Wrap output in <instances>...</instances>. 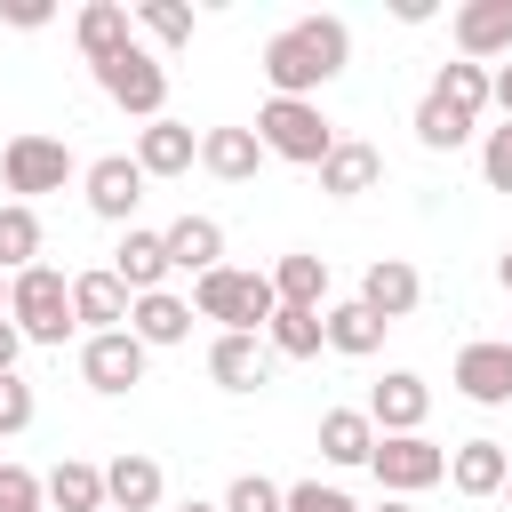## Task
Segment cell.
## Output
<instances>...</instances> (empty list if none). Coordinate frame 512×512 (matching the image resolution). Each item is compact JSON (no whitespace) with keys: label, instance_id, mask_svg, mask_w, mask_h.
Returning <instances> with one entry per match:
<instances>
[{"label":"cell","instance_id":"1","mask_svg":"<svg viewBox=\"0 0 512 512\" xmlns=\"http://www.w3.org/2000/svg\"><path fill=\"white\" fill-rule=\"evenodd\" d=\"M344 64H352V32H344V16H296V24L272 32L264 56H256V72L272 80V96H304V104H312Z\"/></svg>","mask_w":512,"mask_h":512},{"label":"cell","instance_id":"2","mask_svg":"<svg viewBox=\"0 0 512 512\" xmlns=\"http://www.w3.org/2000/svg\"><path fill=\"white\" fill-rule=\"evenodd\" d=\"M256 144H264L272 160H288V168H320L344 136H336V120H328L320 104H304V96H264V112H256Z\"/></svg>","mask_w":512,"mask_h":512},{"label":"cell","instance_id":"3","mask_svg":"<svg viewBox=\"0 0 512 512\" xmlns=\"http://www.w3.org/2000/svg\"><path fill=\"white\" fill-rule=\"evenodd\" d=\"M192 312H200V320H224V336H256V328H272L280 296H272V272H232V264H216L208 280H192Z\"/></svg>","mask_w":512,"mask_h":512},{"label":"cell","instance_id":"4","mask_svg":"<svg viewBox=\"0 0 512 512\" xmlns=\"http://www.w3.org/2000/svg\"><path fill=\"white\" fill-rule=\"evenodd\" d=\"M8 320H16L24 344H64V336L80 328V320H72V280H64L56 264L16 272V280H8Z\"/></svg>","mask_w":512,"mask_h":512},{"label":"cell","instance_id":"5","mask_svg":"<svg viewBox=\"0 0 512 512\" xmlns=\"http://www.w3.org/2000/svg\"><path fill=\"white\" fill-rule=\"evenodd\" d=\"M80 176V160H72V144L64 136H40V128H24V136H8V152H0V184L32 208L40 192H64Z\"/></svg>","mask_w":512,"mask_h":512},{"label":"cell","instance_id":"6","mask_svg":"<svg viewBox=\"0 0 512 512\" xmlns=\"http://www.w3.org/2000/svg\"><path fill=\"white\" fill-rule=\"evenodd\" d=\"M88 72H96V88H104L120 112H136L144 128H152V120H168V72H160V56H152V48H120V56L88 64Z\"/></svg>","mask_w":512,"mask_h":512},{"label":"cell","instance_id":"7","mask_svg":"<svg viewBox=\"0 0 512 512\" xmlns=\"http://www.w3.org/2000/svg\"><path fill=\"white\" fill-rule=\"evenodd\" d=\"M368 472L384 480V496H424V488L448 480V448L424 440V432H384L376 456H368Z\"/></svg>","mask_w":512,"mask_h":512},{"label":"cell","instance_id":"8","mask_svg":"<svg viewBox=\"0 0 512 512\" xmlns=\"http://www.w3.org/2000/svg\"><path fill=\"white\" fill-rule=\"evenodd\" d=\"M144 360H152V344H144L136 328H112V336H88V344H80V376H88V392H104V400H120L128 384H144Z\"/></svg>","mask_w":512,"mask_h":512},{"label":"cell","instance_id":"9","mask_svg":"<svg viewBox=\"0 0 512 512\" xmlns=\"http://www.w3.org/2000/svg\"><path fill=\"white\" fill-rule=\"evenodd\" d=\"M472 408H512V336H480L456 352V376H448Z\"/></svg>","mask_w":512,"mask_h":512},{"label":"cell","instance_id":"10","mask_svg":"<svg viewBox=\"0 0 512 512\" xmlns=\"http://www.w3.org/2000/svg\"><path fill=\"white\" fill-rule=\"evenodd\" d=\"M144 168H136V152H104V160H88L80 168V192H88V208L104 216V224H128L136 216V200H144Z\"/></svg>","mask_w":512,"mask_h":512},{"label":"cell","instance_id":"11","mask_svg":"<svg viewBox=\"0 0 512 512\" xmlns=\"http://www.w3.org/2000/svg\"><path fill=\"white\" fill-rule=\"evenodd\" d=\"M360 304L392 328V320H408L416 304H424V280H416V264L408 256H376L368 272H360Z\"/></svg>","mask_w":512,"mask_h":512},{"label":"cell","instance_id":"12","mask_svg":"<svg viewBox=\"0 0 512 512\" xmlns=\"http://www.w3.org/2000/svg\"><path fill=\"white\" fill-rule=\"evenodd\" d=\"M128 312H136V296L120 288V272H112V264H104V272H72V320H80L88 336L128 328Z\"/></svg>","mask_w":512,"mask_h":512},{"label":"cell","instance_id":"13","mask_svg":"<svg viewBox=\"0 0 512 512\" xmlns=\"http://www.w3.org/2000/svg\"><path fill=\"white\" fill-rule=\"evenodd\" d=\"M368 416H376V440H384V432H424V416H432V384H424L416 368H392V376L368 392Z\"/></svg>","mask_w":512,"mask_h":512},{"label":"cell","instance_id":"14","mask_svg":"<svg viewBox=\"0 0 512 512\" xmlns=\"http://www.w3.org/2000/svg\"><path fill=\"white\" fill-rule=\"evenodd\" d=\"M112 272H120V288H128V296H160L176 264H168V240H160V232L128 224V232H120V248H112Z\"/></svg>","mask_w":512,"mask_h":512},{"label":"cell","instance_id":"15","mask_svg":"<svg viewBox=\"0 0 512 512\" xmlns=\"http://www.w3.org/2000/svg\"><path fill=\"white\" fill-rule=\"evenodd\" d=\"M104 496H112V512H160V496H168V472H160L144 448H120V456L104 464Z\"/></svg>","mask_w":512,"mask_h":512},{"label":"cell","instance_id":"16","mask_svg":"<svg viewBox=\"0 0 512 512\" xmlns=\"http://www.w3.org/2000/svg\"><path fill=\"white\" fill-rule=\"evenodd\" d=\"M456 56L464 64L512 56V0H464L456 8Z\"/></svg>","mask_w":512,"mask_h":512},{"label":"cell","instance_id":"17","mask_svg":"<svg viewBox=\"0 0 512 512\" xmlns=\"http://www.w3.org/2000/svg\"><path fill=\"white\" fill-rule=\"evenodd\" d=\"M72 40H80L88 64H104V56L136 48V8H128V0H88V8L72 16Z\"/></svg>","mask_w":512,"mask_h":512},{"label":"cell","instance_id":"18","mask_svg":"<svg viewBox=\"0 0 512 512\" xmlns=\"http://www.w3.org/2000/svg\"><path fill=\"white\" fill-rule=\"evenodd\" d=\"M376 176H384V152L360 144V136H344V144L320 160V192H328V200H360V192H376Z\"/></svg>","mask_w":512,"mask_h":512},{"label":"cell","instance_id":"19","mask_svg":"<svg viewBox=\"0 0 512 512\" xmlns=\"http://www.w3.org/2000/svg\"><path fill=\"white\" fill-rule=\"evenodd\" d=\"M160 240H168V264L192 272V280H208V272L224 264V224H216V216H176Z\"/></svg>","mask_w":512,"mask_h":512},{"label":"cell","instance_id":"20","mask_svg":"<svg viewBox=\"0 0 512 512\" xmlns=\"http://www.w3.org/2000/svg\"><path fill=\"white\" fill-rule=\"evenodd\" d=\"M200 160V136L184 128V120H152V128H136V168L144 176H184Z\"/></svg>","mask_w":512,"mask_h":512},{"label":"cell","instance_id":"21","mask_svg":"<svg viewBox=\"0 0 512 512\" xmlns=\"http://www.w3.org/2000/svg\"><path fill=\"white\" fill-rule=\"evenodd\" d=\"M264 160H272V152L256 144V128H208V136H200V168L224 176V184H248Z\"/></svg>","mask_w":512,"mask_h":512},{"label":"cell","instance_id":"22","mask_svg":"<svg viewBox=\"0 0 512 512\" xmlns=\"http://www.w3.org/2000/svg\"><path fill=\"white\" fill-rule=\"evenodd\" d=\"M264 368H272V344H264V336H216V344H208V376H216L224 392H256Z\"/></svg>","mask_w":512,"mask_h":512},{"label":"cell","instance_id":"23","mask_svg":"<svg viewBox=\"0 0 512 512\" xmlns=\"http://www.w3.org/2000/svg\"><path fill=\"white\" fill-rule=\"evenodd\" d=\"M504 480H512V456H504L496 440H464V448L448 456V488H456V496H504Z\"/></svg>","mask_w":512,"mask_h":512},{"label":"cell","instance_id":"24","mask_svg":"<svg viewBox=\"0 0 512 512\" xmlns=\"http://www.w3.org/2000/svg\"><path fill=\"white\" fill-rule=\"evenodd\" d=\"M272 296H280V304H296V312H320V304H328V256L288 248V256L272 264Z\"/></svg>","mask_w":512,"mask_h":512},{"label":"cell","instance_id":"25","mask_svg":"<svg viewBox=\"0 0 512 512\" xmlns=\"http://www.w3.org/2000/svg\"><path fill=\"white\" fill-rule=\"evenodd\" d=\"M128 328H136L152 352H160V344H184V336H192V296H176V288H160V296H136Z\"/></svg>","mask_w":512,"mask_h":512},{"label":"cell","instance_id":"26","mask_svg":"<svg viewBox=\"0 0 512 512\" xmlns=\"http://www.w3.org/2000/svg\"><path fill=\"white\" fill-rule=\"evenodd\" d=\"M320 320H328V352H344V360H376V352H384V320H376L360 296H352V304H328Z\"/></svg>","mask_w":512,"mask_h":512},{"label":"cell","instance_id":"27","mask_svg":"<svg viewBox=\"0 0 512 512\" xmlns=\"http://www.w3.org/2000/svg\"><path fill=\"white\" fill-rule=\"evenodd\" d=\"M320 456L328 464H368L376 456V416L368 408H328L320 416Z\"/></svg>","mask_w":512,"mask_h":512},{"label":"cell","instance_id":"28","mask_svg":"<svg viewBox=\"0 0 512 512\" xmlns=\"http://www.w3.org/2000/svg\"><path fill=\"white\" fill-rule=\"evenodd\" d=\"M48 504H56V512H112V496H104V464L64 456V464L48 472Z\"/></svg>","mask_w":512,"mask_h":512},{"label":"cell","instance_id":"29","mask_svg":"<svg viewBox=\"0 0 512 512\" xmlns=\"http://www.w3.org/2000/svg\"><path fill=\"white\" fill-rule=\"evenodd\" d=\"M432 96L480 120V112L496 104V72H488V64H464V56H456V64H440V72H432Z\"/></svg>","mask_w":512,"mask_h":512},{"label":"cell","instance_id":"30","mask_svg":"<svg viewBox=\"0 0 512 512\" xmlns=\"http://www.w3.org/2000/svg\"><path fill=\"white\" fill-rule=\"evenodd\" d=\"M264 344H272L280 360H320V344H328V320H320V312H296V304H280V312H272V328H264Z\"/></svg>","mask_w":512,"mask_h":512},{"label":"cell","instance_id":"31","mask_svg":"<svg viewBox=\"0 0 512 512\" xmlns=\"http://www.w3.org/2000/svg\"><path fill=\"white\" fill-rule=\"evenodd\" d=\"M472 112H456V104H440L432 88H424V104H416V144L424 152H456V144H472Z\"/></svg>","mask_w":512,"mask_h":512},{"label":"cell","instance_id":"32","mask_svg":"<svg viewBox=\"0 0 512 512\" xmlns=\"http://www.w3.org/2000/svg\"><path fill=\"white\" fill-rule=\"evenodd\" d=\"M40 264V216L24 208V200H8L0 208V272L16 280V272H32Z\"/></svg>","mask_w":512,"mask_h":512},{"label":"cell","instance_id":"33","mask_svg":"<svg viewBox=\"0 0 512 512\" xmlns=\"http://www.w3.org/2000/svg\"><path fill=\"white\" fill-rule=\"evenodd\" d=\"M136 24H144L160 48H184V40H192V8H184V0H136Z\"/></svg>","mask_w":512,"mask_h":512},{"label":"cell","instance_id":"34","mask_svg":"<svg viewBox=\"0 0 512 512\" xmlns=\"http://www.w3.org/2000/svg\"><path fill=\"white\" fill-rule=\"evenodd\" d=\"M224 512H288V488H272L264 472H240L224 488Z\"/></svg>","mask_w":512,"mask_h":512},{"label":"cell","instance_id":"35","mask_svg":"<svg viewBox=\"0 0 512 512\" xmlns=\"http://www.w3.org/2000/svg\"><path fill=\"white\" fill-rule=\"evenodd\" d=\"M0 512H48V480L24 464H0Z\"/></svg>","mask_w":512,"mask_h":512},{"label":"cell","instance_id":"36","mask_svg":"<svg viewBox=\"0 0 512 512\" xmlns=\"http://www.w3.org/2000/svg\"><path fill=\"white\" fill-rule=\"evenodd\" d=\"M32 416H40V400H32V384H24V376H0V440H8V432H24Z\"/></svg>","mask_w":512,"mask_h":512},{"label":"cell","instance_id":"37","mask_svg":"<svg viewBox=\"0 0 512 512\" xmlns=\"http://www.w3.org/2000/svg\"><path fill=\"white\" fill-rule=\"evenodd\" d=\"M480 176H488V192H512V120L488 128V144H480Z\"/></svg>","mask_w":512,"mask_h":512},{"label":"cell","instance_id":"38","mask_svg":"<svg viewBox=\"0 0 512 512\" xmlns=\"http://www.w3.org/2000/svg\"><path fill=\"white\" fill-rule=\"evenodd\" d=\"M288 512H360L344 488H328V480H296L288 488Z\"/></svg>","mask_w":512,"mask_h":512},{"label":"cell","instance_id":"39","mask_svg":"<svg viewBox=\"0 0 512 512\" xmlns=\"http://www.w3.org/2000/svg\"><path fill=\"white\" fill-rule=\"evenodd\" d=\"M0 16H8V24H16V32H40V24H48V16H56V8H48V0H8V8H0Z\"/></svg>","mask_w":512,"mask_h":512},{"label":"cell","instance_id":"40","mask_svg":"<svg viewBox=\"0 0 512 512\" xmlns=\"http://www.w3.org/2000/svg\"><path fill=\"white\" fill-rule=\"evenodd\" d=\"M16 352H24V336H16V320H0V376H16Z\"/></svg>","mask_w":512,"mask_h":512},{"label":"cell","instance_id":"41","mask_svg":"<svg viewBox=\"0 0 512 512\" xmlns=\"http://www.w3.org/2000/svg\"><path fill=\"white\" fill-rule=\"evenodd\" d=\"M496 112H504V120H512V64H504V72H496Z\"/></svg>","mask_w":512,"mask_h":512},{"label":"cell","instance_id":"42","mask_svg":"<svg viewBox=\"0 0 512 512\" xmlns=\"http://www.w3.org/2000/svg\"><path fill=\"white\" fill-rule=\"evenodd\" d=\"M376 512H416V504H408V496H384V504H376Z\"/></svg>","mask_w":512,"mask_h":512},{"label":"cell","instance_id":"43","mask_svg":"<svg viewBox=\"0 0 512 512\" xmlns=\"http://www.w3.org/2000/svg\"><path fill=\"white\" fill-rule=\"evenodd\" d=\"M496 280H504V288H512V248H504V264H496Z\"/></svg>","mask_w":512,"mask_h":512},{"label":"cell","instance_id":"44","mask_svg":"<svg viewBox=\"0 0 512 512\" xmlns=\"http://www.w3.org/2000/svg\"><path fill=\"white\" fill-rule=\"evenodd\" d=\"M176 512H224V504H200V496H192V504H176Z\"/></svg>","mask_w":512,"mask_h":512},{"label":"cell","instance_id":"45","mask_svg":"<svg viewBox=\"0 0 512 512\" xmlns=\"http://www.w3.org/2000/svg\"><path fill=\"white\" fill-rule=\"evenodd\" d=\"M0 320H8V272H0Z\"/></svg>","mask_w":512,"mask_h":512},{"label":"cell","instance_id":"46","mask_svg":"<svg viewBox=\"0 0 512 512\" xmlns=\"http://www.w3.org/2000/svg\"><path fill=\"white\" fill-rule=\"evenodd\" d=\"M504 504H512V480H504Z\"/></svg>","mask_w":512,"mask_h":512}]
</instances>
